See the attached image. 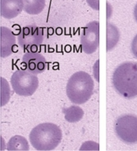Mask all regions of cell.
I'll return each mask as SVG.
<instances>
[{
  "mask_svg": "<svg viewBox=\"0 0 137 151\" xmlns=\"http://www.w3.org/2000/svg\"><path fill=\"white\" fill-rule=\"evenodd\" d=\"M11 85L15 93L22 97H29L35 93L39 87V80L36 74L20 69L12 74Z\"/></svg>",
  "mask_w": 137,
  "mask_h": 151,
  "instance_id": "277c9868",
  "label": "cell"
},
{
  "mask_svg": "<svg viewBox=\"0 0 137 151\" xmlns=\"http://www.w3.org/2000/svg\"><path fill=\"white\" fill-rule=\"evenodd\" d=\"M29 139L36 150L49 151L58 146L62 139V133L54 123H41L31 130Z\"/></svg>",
  "mask_w": 137,
  "mask_h": 151,
  "instance_id": "7a4b0ae2",
  "label": "cell"
},
{
  "mask_svg": "<svg viewBox=\"0 0 137 151\" xmlns=\"http://www.w3.org/2000/svg\"><path fill=\"white\" fill-rule=\"evenodd\" d=\"M134 17H135V20L137 22V4L134 8Z\"/></svg>",
  "mask_w": 137,
  "mask_h": 151,
  "instance_id": "d6986e66",
  "label": "cell"
},
{
  "mask_svg": "<svg viewBox=\"0 0 137 151\" xmlns=\"http://www.w3.org/2000/svg\"><path fill=\"white\" fill-rule=\"evenodd\" d=\"M21 66V69L28 70L37 75L47 70L48 64L44 55L40 52H26L22 57Z\"/></svg>",
  "mask_w": 137,
  "mask_h": 151,
  "instance_id": "ba28073f",
  "label": "cell"
},
{
  "mask_svg": "<svg viewBox=\"0 0 137 151\" xmlns=\"http://www.w3.org/2000/svg\"><path fill=\"white\" fill-rule=\"evenodd\" d=\"M115 132L122 142L127 145L137 143V116L125 114L117 117L115 122Z\"/></svg>",
  "mask_w": 137,
  "mask_h": 151,
  "instance_id": "8992f818",
  "label": "cell"
},
{
  "mask_svg": "<svg viewBox=\"0 0 137 151\" xmlns=\"http://www.w3.org/2000/svg\"><path fill=\"white\" fill-rule=\"evenodd\" d=\"M99 60H96L95 62V64L93 66V72H94V76L95 78V79H96L97 82L99 81Z\"/></svg>",
  "mask_w": 137,
  "mask_h": 151,
  "instance_id": "ac0fdd59",
  "label": "cell"
},
{
  "mask_svg": "<svg viewBox=\"0 0 137 151\" xmlns=\"http://www.w3.org/2000/svg\"><path fill=\"white\" fill-rule=\"evenodd\" d=\"M131 50L135 57L137 59V34L135 36L131 44Z\"/></svg>",
  "mask_w": 137,
  "mask_h": 151,
  "instance_id": "2e32d148",
  "label": "cell"
},
{
  "mask_svg": "<svg viewBox=\"0 0 137 151\" xmlns=\"http://www.w3.org/2000/svg\"><path fill=\"white\" fill-rule=\"evenodd\" d=\"M94 90L92 77L85 71H78L70 77L66 87V93L71 102L81 105L88 102Z\"/></svg>",
  "mask_w": 137,
  "mask_h": 151,
  "instance_id": "3957f363",
  "label": "cell"
},
{
  "mask_svg": "<svg viewBox=\"0 0 137 151\" xmlns=\"http://www.w3.org/2000/svg\"><path fill=\"white\" fill-rule=\"evenodd\" d=\"M0 31H1L0 55L2 58H6L16 51V37L14 33L8 27H1Z\"/></svg>",
  "mask_w": 137,
  "mask_h": 151,
  "instance_id": "9c48e42d",
  "label": "cell"
},
{
  "mask_svg": "<svg viewBox=\"0 0 137 151\" xmlns=\"http://www.w3.org/2000/svg\"><path fill=\"white\" fill-rule=\"evenodd\" d=\"M107 51H110L118 43L120 33L117 27L110 22H108L107 24Z\"/></svg>",
  "mask_w": 137,
  "mask_h": 151,
  "instance_id": "4fadbf2b",
  "label": "cell"
},
{
  "mask_svg": "<svg viewBox=\"0 0 137 151\" xmlns=\"http://www.w3.org/2000/svg\"><path fill=\"white\" fill-rule=\"evenodd\" d=\"M24 8L23 0H1L0 13L6 19H12L20 14Z\"/></svg>",
  "mask_w": 137,
  "mask_h": 151,
  "instance_id": "30bf717a",
  "label": "cell"
},
{
  "mask_svg": "<svg viewBox=\"0 0 137 151\" xmlns=\"http://www.w3.org/2000/svg\"><path fill=\"white\" fill-rule=\"evenodd\" d=\"M24 10L30 15H38L45 8V0H23Z\"/></svg>",
  "mask_w": 137,
  "mask_h": 151,
  "instance_id": "7c38bea8",
  "label": "cell"
},
{
  "mask_svg": "<svg viewBox=\"0 0 137 151\" xmlns=\"http://www.w3.org/2000/svg\"><path fill=\"white\" fill-rule=\"evenodd\" d=\"M87 4L94 10L99 9V0H86Z\"/></svg>",
  "mask_w": 137,
  "mask_h": 151,
  "instance_id": "e0dca14e",
  "label": "cell"
},
{
  "mask_svg": "<svg viewBox=\"0 0 137 151\" xmlns=\"http://www.w3.org/2000/svg\"><path fill=\"white\" fill-rule=\"evenodd\" d=\"M112 83L117 93L131 99L137 97V63L126 61L115 69Z\"/></svg>",
  "mask_w": 137,
  "mask_h": 151,
  "instance_id": "6da1fadb",
  "label": "cell"
},
{
  "mask_svg": "<svg viewBox=\"0 0 137 151\" xmlns=\"http://www.w3.org/2000/svg\"><path fill=\"white\" fill-rule=\"evenodd\" d=\"M63 112L65 114V120L71 123L80 122L84 116V111L78 106H71L64 109Z\"/></svg>",
  "mask_w": 137,
  "mask_h": 151,
  "instance_id": "5bb4252c",
  "label": "cell"
},
{
  "mask_svg": "<svg viewBox=\"0 0 137 151\" xmlns=\"http://www.w3.org/2000/svg\"><path fill=\"white\" fill-rule=\"evenodd\" d=\"M99 44V23L98 21L90 22L82 30L81 45L82 51L90 55L94 53Z\"/></svg>",
  "mask_w": 137,
  "mask_h": 151,
  "instance_id": "52a82bcc",
  "label": "cell"
},
{
  "mask_svg": "<svg viewBox=\"0 0 137 151\" xmlns=\"http://www.w3.org/2000/svg\"><path fill=\"white\" fill-rule=\"evenodd\" d=\"M1 106H5L10 99L11 92H10V87L8 85V83L4 78L1 77Z\"/></svg>",
  "mask_w": 137,
  "mask_h": 151,
  "instance_id": "9a60e30c",
  "label": "cell"
},
{
  "mask_svg": "<svg viewBox=\"0 0 137 151\" xmlns=\"http://www.w3.org/2000/svg\"><path fill=\"white\" fill-rule=\"evenodd\" d=\"M8 151H27L30 150L28 140L21 135H14L8 141Z\"/></svg>",
  "mask_w": 137,
  "mask_h": 151,
  "instance_id": "8fae6325",
  "label": "cell"
},
{
  "mask_svg": "<svg viewBox=\"0 0 137 151\" xmlns=\"http://www.w3.org/2000/svg\"><path fill=\"white\" fill-rule=\"evenodd\" d=\"M43 29L31 25L26 26L21 30L17 36L18 45L24 52H38L40 46L44 41Z\"/></svg>",
  "mask_w": 137,
  "mask_h": 151,
  "instance_id": "5b68a950",
  "label": "cell"
}]
</instances>
